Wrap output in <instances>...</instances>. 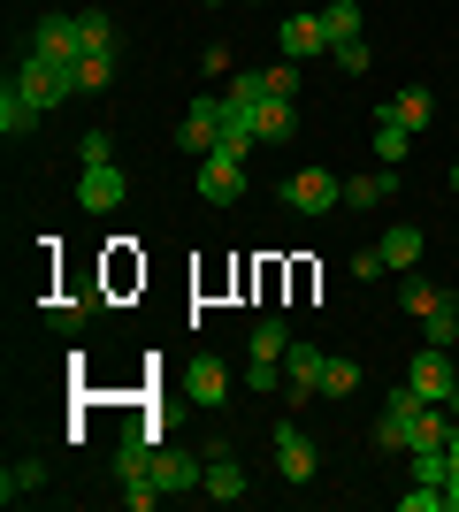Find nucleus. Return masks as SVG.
<instances>
[{"instance_id": "nucleus-25", "label": "nucleus", "mask_w": 459, "mask_h": 512, "mask_svg": "<svg viewBox=\"0 0 459 512\" xmlns=\"http://www.w3.org/2000/svg\"><path fill=\"white\" fill-rule=\"evenodd\" d=\"M360 390V360H329L322 367V398H352Z\"/></svg>"}, {"instance_id": "nucleus-4", "label": "nucleus", "mask_w": 459, "mask_h": 512, "mask_svg": "<svg viewBox=\"0 0 459 512\" xmlns=\"http://www.w3.org/2000/svg\"><path fill=\"white\" fill-rule=\"evenodd\" d=\"M406 383H414L429 406H452V398H459V367H452V352H444V344H421L414 367H406Z\"/></svg>"}, {"instance_id": "nucleus-24", "label": "nucleus", "mask_w": 459, "mask_h": 512, "mask_svg": "<svg viewBox=\"0 0 459 512\" xmlns=\"http://www.w3.org/2000/svg\"><path fill=\"white\" fill-rule=\"evenodd\" d=\"M115 85V54H85L77 62V92H108Z\"/></svg>"}, {"instance_id": "nucleus-26", "label": "nucleus", "mask_w": 459, "mask_h": 512, "mask_svg": "<svg viewBox=\"0 0 459 512\" xmlns=\"http://www.w3.org/2000/svg\"><path fill=\"white\" fill-rule=\"evenodd\" d=\"M421 337H429V344H444V352H452V344H459V306H437V314L421 321Z\"/></svg>"}, {"instance_id": "nucleus-19", "label": "nucleus", "mask_w": 459, "mask_h": 512, "mask_svg": "<svg viewBox=\"0 0 459 512\" xmlns=\"http://www.w3.org/2000/svg\"><path fill=\"white\" fill-rule=\"evenodd\" d=\"M398 192V169H368V176H345V207H383Z\"/></svg>"}, {"instance_id": "nucleus-34", "label": "nucleus", "mask_w": 459, "mask_h": 512, "mask_svg": "<svg viewBox=\"0 0 459 512\" xmlns=\"http://www.w3.org/2000/svg\"><path fill=\"white\" fill-rule=\"evenodd\" d=\"M199 8H222V0H199Z\"/></svg>"}, {"instance_id": "nucleus-33", "label": "nucleus", "mask_w": 459, "mask_h": 512, "mask_svg": "<svg viewBox=\"0 0 459 512\" xmlns=\"http://www.w3.org/2000/svg\"><path fill=\"white\" fill-rule=\"evenodd\" d=\"M444 184H452V192H459V161H452V176H444Z\"/></svg>"}, {"instance_id": "nucleus-18", "label": "nucleus", "mask_w": 459, "mask_h": 512, "mask_svg": "<svg viewBox=\"0 0 459 512\" xmlns=\"http://www.w3.org/2000/svg\"><path fill=\"white\" fill-rule=\"evenodd\" d=\"M0 130H8V138H31V130H39V107L23 100V85H16V77L0 85Z\"/></svg>"}, {"instance_id": "nucleus-21", "label": "nucleus", "mask_w": 459, "mask_h": 512, "mask_svg": "<svg viewBox=\"0 0 459 512\" xmlns=\"http://www.w3.org/2000/svg\"><path fill=\"white\" fill-rule=\"evenodd\" d=\"M421 245H429V237H421L414 222H391V230H383V260H391V268H414Z\"/></svg>"}, {"instance_id": "nucleus-23", "label": "nucleus", "mask_w": 459, "mask_h": 512, "mask_svg": "<svg viewBox=\"0 0 459 512\" xmlns=\"http://www.w3.org/2000/svg\"><path fill=\"white\" fill-rule=\"evenodd\" d=\"M39 482H46L39 459H8V474H0V497H8V505H16V497H39Z\"/></svg>"}, {"instance_id": "nucleus-12", "label": "nucleus", "mask_w": 459, "mask_h": 512, "mask_svg": "<svg viewBox=\"0 0 459 512\" xmlns=\"http://www.w3.org/2000/svg\"><path fill=\"white\" fill-rule=\"evenodd\" d=\"M153 482H161V497H199L207 490V467L192 451H153Z\"/></svg>"}, {"instance_id": "nucleus-10", "label": "nucleus", "mask_w": 459, "mask_h": 512, "mask_svg": "<svg viewBox=\"0 0 459 512\" xmlns=\"http://www.w3.org/2000/svg\"><path fill=\"white\" fill-rule=\"evenodd\" d=\"M322 367H329L322 344H291V352H284V398H291V406L322 398Z\"/></svg>"}, {"instance_id": "nucleus-17", "label": "nucleus", "mask_w": 459, "mask_h": 512, "mask_svg": "<svg viewBox=\"0 0 459 512\" xmlns=\"http://www.w3.org/2000/svg\"><path fill=\"white\" fill-rule=\"evenodd\" d=\"M199 497H215V505H238V497H245V467L230 459V451L207 459V490H199Z\"/></svg>"}, {"instance_id": "nucleus-31", "label": "nucleus", "mask_w": 459, "mask_h": 512, "mask_svg": "<svg viewBox=\"0 0 459 512\" xmlns=\"http://www.w3.org/2000/svg\"><path fill=\"white\" fill-rule=\"evenodd\" d=\"M398 505H406V512H437V505H444V490H429V482H414V490L398 497Z\"/></svg>"}, {"instance_id": "nucleus-30", "label": "nucleus", "mask_w": 459, "mask_h": 512, "mask_svg": "<svg viewBox=\"0 0 459 512\" xmlns=\"http://www.w3.org/2000/svg\"><path fill=\"white\" fill-rule=\"evenodd\" d=\"M368 62H375V54H368V39H345V46H337V69H345V77H360Z\"/></svg>"}, {"instance_id": "nucleus-22", "label": "nucleus", "mask_w": 459, "mask_h": 512, "mask_svg": "<svg viewBox=\"0 0 459 512\" xmlns=\"http://www.w3.org/2000/svg\"><path fill=\"white\" fill-rule=\"evenodd\" d=\"M322 31H329V54H337L345 39H360V0H329V8H322Z\"/></svg>"}, {"instance_id": "nucleus-15", "label": "nucleus", "mask_w": 459, "mask_h": 512, "mask_svg": "<svg viewBox=\"0 0 459 512\" xmlns=\"http://www.w3.org/2000/svg\"><path fill=\"white\" fill-rule=\"evenodd\" d=\"M375 115H391L398 130H429V115H437V92H429V85H406L391 107H375Z\"/></svg>"}, {"instance_id": "nucleus-29", "label": "nucleus", "mask_w": 459, "mask_h": 512, "mask_svg": "<svg viewBox=\"0 0 459 512\" xmlns=\"http://www.w3.org/2000/svg\"><path fill=\"white\" fill-rule=\"evenodd\" d=\"M77 161H115V138L108 130H85V138H77Z\"/></svg>"}, {"instance_id": "nucleus-7", "label": "nucleus", "mask_w": 459, "mask_h": 512, "mask_svg": "<svg viewBox=\"0 0 459 512\" xmlns=\"http://www.w3.org/2000/svg\"><path fill=\"white\" fill-rule=\"evenodd\" d=\"M284 207H291V214H329V207H345V176L299 169V176L284 184Z\"/></svg>"}, {"instance_id": "nucleus-14", "label": "nucleus", "mask_w": 459, "mask_h": 512, "mask_svg": "<svg viewBox=\"0 0 459 512\" xmlns=\"http://www.w3.org/2000/svg\"><path fill=\"white\" fill-rule=\"evenodd\" d=\"M184 390H192V406H207V413H215L222 398H230V367H222L215 352H199V360L184 367Z\"/></svg>"}, {"instance_id": "nucleus-2", "label": "nucleus", "mask_w": 459, "mask_h": 512, "mask_svg": "<svg viewBox=\"0 0 459 512\" xmlns=\"http://www.w3.org/2000/svg\"><path fill=\"white\" fill-rule=\"evenodd\" d=\"M16 85H23V100L46 115V107H62L69 92H77V69H69V62H39V54H23V62H16Z\"/></svg>"}, {"instance_id": "nucleus-9", "label": "nucleus", "mask_w": 459, "mask_h": 512, "mask_svg": "<svg viewBox=\"0 0 459 512\" xmlns=\"http://www.w3.org/2000/svg\"><path fill=\"white\" fill-rule=\"evenodd\" d=\"M245 192V153H207V161H199V199H207V207H230V199Z\"/></svg>"}, {"instance_id": "nucleus-1", "label": "nucleus", "mask_w": 459, "mask_h": 512, "mask_svg": "<svg viewBox=\"0 0 459 512\" xmlns=\"http://www.w3.org/2000/svg\"><path fill=\"white\" fill-rule=\"evenodd\" d=\"M421 398L414 383H391L383 390V413H375V451H414V421H421Z\"/></svg>"}, {"instance_id": "nucleus-28", "label": "nucleus", "mask_w": 459, "mask_h": 512, "mask_svg": "<svg viewBox=\"0 0 459 512\" xmlns=\"http://www.w3.org/2000/svg\"><path fill=\"white\" fill-rule=\"evenodd\" d=\"M383 268H391V260H383V245H360V253H352V276H360V283H375Z\"/></svg>"}, {"instance_id": "nucleus-8", "label": "nucleus", "mask_w": 459, "mask_h": 512, "mask_svg": "<svg viewBox=\"0 0 459 512\" xmlns=\"http://www.w3.org/2000/svg\"><path fill=\"white\" fill-rule=\"evenodd\" d=\"M176 146L192 153V161H207V153L222 146V100H215V92H199V100H192V115L176 123Z\"/></svg>"}, {"instance_id": "nucleus-13", "label": "nucleus", "mask_w": 459, "mask_h": 512, "mask_svg": "<svg viewBox=\"0 0 459 512\" xmlns=\"http://www.w3.org/2000/svg\"><path fill=\"white\" fill-rule=\"evenodd\" d=\"M276 46H284V62H314V54H329V31H322V16H284Z\"/></svg>"}, {"instance_id": "nucleus-6", "label": "nucleus", "mask_w": 459, "mask_h": 512, "mask_svg": "<svg viewBox=\"0 0 459 512\" xmlns=\"http://www.w3.org/2000/svg\"><path fill=\"white\" fill-rule=\"evenodd\" d=\"M123 192H131V176L115 169V161H85V169H77V207L85 214H115Z\"/></svg>"}, {"instance_id": "nucleus-5", "label": "nucleus", "mask_w": 459, "mask_h": 512, "mask_svg": "<svg viewBox=\"0 0 459 512\" xmlns=\"http://www.w3.org/2000/svg\"><path fill=\"white\" fill-rule=\"evenodd\" d=\"M276 474L284 482H314L322 474V451H314V428L306 421H276Z\"/></svg>"}, {"instance_id": "nucleus-11", "label": "nucleus", "mask_w": 459, "mask_h": 512, "mask_svg": "<svg viewBox=\"0 0 459 512\" xmlns=\"http://www.w3.org/2000/svg\"><path fill=\"white\" fill-rule=\"evenodd\" d=\"M238 100H299V62H268V69H245L230 77Z\"/></svg>"}, {"instance_id": "nucleus-3", "label": "nucleus", "mask_w": 459, "mask_h": 512, "mask_svg": "<svg viewBox=\"0 0 459 512\" xmlns=\"http://www.w3.org/2000/svg\"><path fill=\"white\" fill-rule=\"evenodd\" d=\"M31 54L39 62H85V31H77V16H62V8H46L39 23H31Z\"/></svg>"}, {"instance_id": "nucleus-20", "label": "nucleus", "mask_w": 459, "mask_h": 512, "mask_svg": "<svg viewBox=\"0 0 459 512\" xmlns=\"http://www.w3.org/2000/svg\"><path fill=\"white\" fill-rule=\"evenodd\" d=\"M414 153V130H398L391 115H375V169H398Z\"/></svg>"}, {"instance_id": "nucleus-27", "label": "nucleus", "mask_w": 459, "mask_h": 512, "mask_svg": "<svg viewBox=\"0 0 459 512\" xmlns=\"http://www.w3.org/2000/svg\"><path fill=\"white\" fill-rule=\"evenodd\" d=\"M437 306H444V291H437V283H406V314H414V321H429V314H437Z\"/></svg>"}, {"instance_id": "nucleus-32", "label": "nucleus", "mask_w": 459, "mask_h": 512, "mask_svg": "<svg viewBox=\"0 0 459 512\" xmlns=\"http://www.w3.org/2000/svg\"><path fill=\"white\" fill-rule=\"evenodd\" d=\"M444 512H459V474H452V482H444Z\"/></svg>"}, {"instance_id": "nucleus-16", "label": "nucleus", "mask_w": 459, "mask_h": 512, "mask_svg": "<svg viewBox=\"0 0 459 512\" xmlns=\"http://www.w3.org/2000/svg\"><path fill=\"white\" fill-rule=\"evenodd\" d=\"M253 130H261V146H284L291 130H299V107L291 100H253Z\"/></svg>"}]
</instances>
